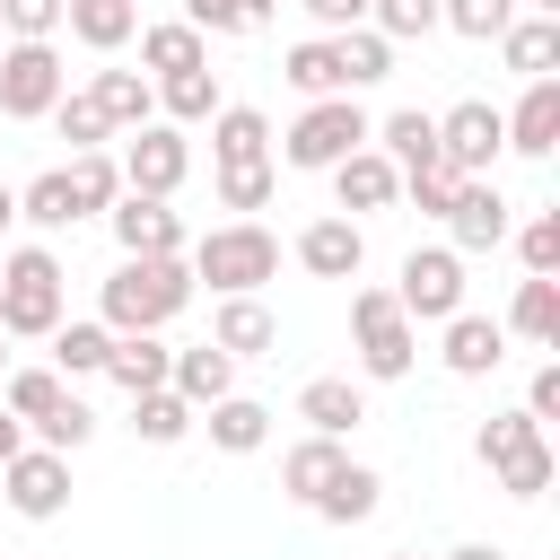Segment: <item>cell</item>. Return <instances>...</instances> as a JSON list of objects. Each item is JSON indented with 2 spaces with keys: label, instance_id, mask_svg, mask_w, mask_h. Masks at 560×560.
<instances>
[{
  "label": "cell",
  "instance_id": "6da1fadb",
  "mask_svg": "<svg viewBox=\"0 0 560 560\" xmlns=\"http://www.w3.org/2000/svg\"><path fill=\"white\" fill-rule=\"evenodd\" d=\"M184 298H192V262L184 254H122L114 262V280H105V332H166L175 315H184Z\"/></svg>",
  "mask_w": 560,
  "mask_h": 560
},
{
  "label": "cell",
  "instance_id": "7a4b0ae2",
  "mask_svg": "<svg viewBox=\"0 0 560 560\" xmlns=\"http://www.w3.org/2000/svg\"><path fill=\"white\" fill-rule=\"evenodd\" d=\"M184 262H192V280H210L219 298H254V289L280 271V236L254 228V219H228V228H210Z\"/></svg>",
  "mask_w": 560,
  "mask_h": 560
},
{
  "label": "cell",
  "instance_id": "3957f363",
  "mask_svg": "<svg viewBox=\"0 0 560 560\" xmlns=\"http://www.w3.org/2000/svg\"><path fill=\"white\" fill-rule=\"evenodd\" d=\"M52 324H61V262H52V245H18L0 262V332L44 341Z\"/></svg>",
  "mask_w": 560,
  "mask_h": 560
},
{
  "label": "cell",
  "instance_id": "277c9868",
  "mask_svg": "<svg viewBox=\"0 0 560 560\" xmlns=\"http://www.w3.org/2000/svg\"><path fill=\"white\" fill-rule=\"evenodd\" d=\"M368 114H359V96H306V114L280 131V158L289 166H306V175H324V166H341L350 149H368Z\"/></svg>",
  "mask_w": 560,
  "mask_h": 560
},
{
  "label": "cell",
  "instance_id": "5b68a950",
  "mask_svg": "<svg viewBox=\"0 0 560 560\" xmlns=\"http://www.w3.org/2000/svg\"><path fill=\"white\" fill-rule=\"evenodd\" d=\"M350 332H359V376H376V385L411 376L420 332H411V315L394 306V289H350Z\"/></svg>",
  "mask_w": 560,
  "mask_h": 560
},
{
  "label": "cell",
  "instance_id": "8992f818",
  "mask_svg": "<svg viewBox=\"0 0 560 560\" xmlns=\"http://www.w3.org/2000/svg\"><path fill=\"white\" fill-rule=\"evenodd\" d=\"M122 192H158V201H175L184 192V175H192V140H184V122H140V131H122Z\"/></svg>",
  "mask_w": 560,
  "mask_h": 560
},
{
  "label": "cell",
  "instance_id": "52a82bcc",
  "mask_svg": "<svg viewBox=\"0 0 560 560\" xmlns=\"http://www.w3.org/2000/svg\"><path fill=\"white\" fill-rule=\"evenodd\" d=\"M61 88H70V70L52 44H18V35L0 44V114L9 122H44L61 105Z\"/></svg>",
  "mask_w": 560,
  "mask_h": 560
},
{
  "label": "cell",
  "instance_id": "ba28073f",
  "mask_svg": "<svg viewBox=\"0 0 560 560\" xmlns=\"http://www.w3.org/2000/svg\"><path fill=\"white\" fill-rule=\"evenodd\" d=\"M394 306L411 324H446L464 306V254L455 245H411L402 254V280H394Z\"/></svg>",
  "mask_w": 560,
  "mask_h": 560
},
{
  "label": "cell",
  "instance_id": "9c48e42d",
  "mask_svg": "<svg viewBox=\"0 0 560 560\" xmlns=\"http://www.w3.org/2000/svg\"><path fill=\"white\" fill-rule=\"evenodd\" d=\"M0 490H9V508H18L26 525H52V516L70 508V455H61V446H18V455L0 464Z\"/></svg>",
  "mask_w": 560,
  "mask_h": 560
},
{
  "label": "cell",
  "instance_id": "30bf717a",
  "mask_svg": "<svg viewBox=\"0 0 560 560\" xmlns=\"http://www.w3.org/2000/svg\"><path fill=\"white\" fill-rule=\"evenodd\" d=\"M508 149V122H499V105H481V96H464V105H446L438 114V158L455 166V175H490V158Z\"/></svg>",
  "mask_w": 560,
  "mask_h": 560
},
{
  "label": "cell",
  "instance_id": "8fae6325",
  "mask_svg": "<svg viewBox=\"0 0 560 560\" xmlns=\"http://www.w3.org/2000/svg\"><path fill=\"white\" fill-rule=\"evenodd\" d=\"M332 175V192H341V219H368V210H394L402 201V166L368 140V149H350L341 166H324Z\"/></svg>",
  "mask_w": 560,
  "mask_h": 560
},
{
  "label": "cell",
  "instance_id": "7c38bea8",
  "mask_svg": "<svg viewBox=\"0 0 560 560\" xmlns=\"http://www.w3.org/2000/svg\"><path fill=\"white\" fill-rule=\"evenodd\" d=\"M446 236H455V254H490V245H508V192H499L490 175H464L455 201H446Z\"/></svg>",
  "mask_w": 560,
  "mask_h": 560
},
{
  "label": "cell",
  "instance_id": "4fadbf2b",
  "mask_svg": "<svg viewBox=\"0 0 560 560\" xmlns=\"http://www.w3.org/2000/svg\"><path fill=\"white\" fill-rule=\"evenodd\" d=\"M105 228H114V245H122V254H184V219H175L158 192H114Z\"/></svg>",
  "mask_w": 560,
  "mask_h": 560
},
{
  "label": "cell",
  "instance_id": "5bb4252c",
  "mask_svg": "<svg viewBox=\"0 0 560 560\" xmlns=\"http://www.w3.org/2000/svg\"><path fill=\"white\" fill-rule=\"evenodd\" d=\"M298 262L315 271V280H359V262H368V236H359V219H306L298 228Z\"/></svg>",
  "mask_w": 560,
  "mask_h": 560
},
{
  "label": "cell",
  "instance_id": "9a60e30c",
  "mask_svg": "<svg viewBox=\"0 0 560 560\" xmlns=\"http://www.w3.org/2000/svg\"><path fill=\"white\" fill-rule=\"evenodd\" d=\"M438 359H446V376H490V368L508 359V324H490V315L455 306V315H446V341H438Z\"/></svg>",
  "mask_w": 560,
  "mask_h": 560
},
{
  "label": "cell",
  "instance_id": "2e32d148",
  "mask_svg": "<svg viewBox=\"0 0 560 560\" xmlns=\"http://www.w3.org/2000/svg\"><path fill=\"white\" fill-rule=\"evenodd\" d=\"M499 122H508V149L516 158H551L560 149V79H525L516 114H499Z\"/></svg>",
  "mask_w": 560,
  "mask_h": 560
},
{
  "label": "cell",
  "instance_id": "e0dca14e",
  "mask_svg": "<svg viewBox=\"0 0 560 560\" xmlns=\"http://www.w3.org/2000/svg\"><path fill=\"white\" fill-rule=\"evenodd\" d=\"M298 420H306L315 438H350V429L368 420V394H359L350 376H306V385H298Z\"/></svg>",
  "mask_w": 560,
  "mask_h": 560
},
{
  "label": "cell",
  "instance_id": "ac0fdd59",
  "mask_svg": "<svg viewBox=\"0 0 560 560\" xmlns=\"http://www.w3.org/2000/svg\"><path fill=\"white\" fill-rule=\"evenodd\" d=\"M210 341H219L228 359H271L280 324H271V306H262V298H219V315H210Z\"/></svg>",
  "mask_w": 560,
  "mask_h": 560
},
{
  "label": "cell",
  "instance_id": "d6986e66",
  "mask_svg": "<svg viewBox=\"0 0 560 560\" xmlns=\"http://www.w3.org/2000/svg\"><path fill=\"white\" fill-rule=\"evenodd\" d=\"M192 420L210 429V446H219V455H254V446L271 438V411H262L254 394H219V402H201Z\"/></svg>",
  "mask_w": 560,
  "mask_h": 560
},
{
  "label": "cell",
  "instance_id": "ffe728a7",
  "mask_svg": "<svg viewBox=\"0 0 560 560\" xmlns=\"http://www.w3.org/2000/svg\"><path fill=\"white\" fill-rule=\"evenodd\" d=\"M61 26L88 44V52H122L140 35V0H61Z\"/></svg>",
  "mask_w": 560,
  "mask_h": 560
},
{
  "label": "cell",
  "instance_id": "44dd1931",
  "mask_svg": "<svg viewBox=\"0 0 560 560\" xmlns=\"http://www.w3.org/2000/svg\"><path fill=\"white\" fill-rule=\"evenodd\" d=\"M499 61L516 79H551L560 70V18H508L499 26Z\"/></svg>",
  "mask_w": 560,
  "mask_h": 560
},
{
  "label": "cell",
  "instance_id": "7402d4cb",
  "mask_svg": "<svg viewBox=\"0 0 560 560\" xmlns=\"http://www.w3.org/2000/svg\"><path fill=\"white\" fill-rule=\"evenodd\" d=\"M210 158L219 166H271V122L254 105H219L210 114Z\"/></svg>",
  "mask_w": 560,
  "mask_h": 560
},
{
  "label": "cell",
  "instance_id": "603a6c76",
  "mask_svg": "<svg viewBox=\"0 0 560 560\" xmlns=\"http://www.w3.org/2000/svg\"><path fill=\"white\" fill-rule=\"evenodd\" d=\"M166 385L201 411V402H219V394H236V359L219 350V341H201V350H175L166 359Z\"/></svg>",
  "mask_w": 560,
  "mask_h": 560
},
{
  "label": "cell",
  "instance_id": "cb8c5ba5",
  "mask_svg": "<svg viewBox=\"0 0 560 560\" xmlns=\"http://www.w3.org/2000/svg\"><path fill=\"white\" fill-rule=\"evenodd\" d=\"M201 61H210V35H201V26H184V18H158V26H140V70L175 79V70H201Z\"/></svg>",
  "mask_w": 560,
  "mask_h": 560
},
{
  "label": "cell",
  "instance_id": "d4e9b609",
  "mask_svg": "<svg viewBox=\"0 0 560 560\" xmlns=\"http://www.w3.org/2000/svg\"><path fill=\"white\" fill-rule=\"evenodd\" d=\"M88 96L105 105V122H114V131L158 122V88H149V70H96V79H88Z\"/></svg>",
  "mask_w": 560,
  "mask_h": 560
},
{
  "label": "cell",
  "instance_id": "484cf974",
  "mask_svg": "<svg viewBox=\"0 0 560 560\" xmlns=\"http://www.w3.org/2000/svg\"><path fill=\"white\" fill-rule=\"evenodd\" d=\"M61 402H70V376H61V368H18V376L0 385V411H9L18 429H44Z\"/></svg>",
  "mask_w": 560,
  "mask_h": 560
},
{
  "label": "cell",
  "instance_id": "4316f807",
  "mask_svg": "<svg viewBox=\"0 0 560 560\" xmlns=\"http://www.w3.org/2000/svg\"><path fill=\"white\" fill-rule=\"evenodd\" d=\"M341 464H350V455H341V438H315V429H306V438L280 455V490H289L298 508H315V490H324Z\"/></svg>",
  "mask_w": 560,
  "mask_h": 560
},
{
  "label": "cell",
  "instance_id": "83f0119b",
  "mask_svg": "<svg viewBox=\"0 0 560 560\" xmlns=\"http://www.w3.org/2000/svg\"><path fill=\"white\" fill-rule=\"evenodd\" d=\"M508 332H525V341H560V271H525L516 280V306H508Z\"/></svg>",
  "mask_w": 560,
  "mask_h": 560
},
{
  "label": "cell",
  "instance_id": "f1b7e54d",
  "mask_svg": "<svg viewBox=\"0 0 560 560\" xmlns=\"http://www.w3.org/2000/svg\"><path fill=\"white\" fill-rule=\"evenodd\" d=\"M166 341L158 332H114V350H105V376L122 385V394H149V385H166Z\"/></svg>",
  "mask_w": 560,
  "mask_h": 560
},
{
  "label": "cell",
  "instance_id": "f546056e",
  "mask_svg": "<svg viewBox=\"0 0 560 560\" xmlns=\"http://www.w3.org/2000/svg\"><path fill=\"white\" fill-rule=\"evenodd\" d=\"M376 499H385V481H376L368 464H341V472L315 490V516H324V525H368V516H376Z\"/></svg>",
  "mask_w": 560,
  "mask_h": 560
},
{
  "label": "cell",
  "instance_id": "4dcf8cb0",
  "mask_svg": "<svg viewBox=\"0 0 560 560\" xmlns=\"http://www.w3.org/2000/svg\"><path fill=\"white\" fill-rule=\"evenodd\" d=\"M18 219H26V228H44V236H61V228H79L88 210H79L70 175H61V166H44V175H35L26 192H18Z\"/></svg>",
  "mask_w": 560,
  "mask_h": 560
},
{
  "label": "cell",
  "instance_id": "1f68e13d",
  "mask_svg": "<svg viewBox=\"0 0 560 560\" xmlns=\"http://www.w3.org/2000/svg\"><path fill=\"white\" fill-rule=\"evenodd\" d=\"M332 61H341V88H376V79H394V44H385L376 26H341V35H332Z\"/></svg>",
  "mask_w": 560,
  "mask_h": 560
},
{
  "label": "cell",
  "instance_id": "d6a6232c",
  "mask_svg": "<svg viewBox=\"0 0 560 560\" xmlns=\"http://www.w3.org/2000/svg\"><path fill=\"white\" fill-rule=\"evenodd\" d=\"M280 79H289L298 96H350V88H341V61H332V35L289 44V52H280Z\"/></svg>",
  "mask_w": 560,
  "mask_h": 560
},
{
  "label": "cell",
  "instance_id": "836d02e7",
  "mask_svg": "<svg viewBox=\"0 0 560 560\" xmlns=\"http://www.w3.org/2000/svg\"><path fill=\"white\" fill-rule=\"evenodd\" d=\"M368 140H376V149H385L394 166H429V158H438V114L402 105V114H385V122H376Z\"/></svg>",
  "mask_w": 560,
  "mask_h": 560
},
{
  "label": "cell",
  "instance_id": "e575fe53",
  "mask_svg": "<svg viewBox=\"0 0 560 560\" xmlns=\"http://www.w3.org/2000/svg\"><path fill=\"white\" fill-rule=\"evenodd\" d=\"M131 429H140L149 446H184V438H192V402H184L175 385H149V394H131Z\"/></svg>",
  "mask_w": 560,
  "mask_h": 560
},
{
  "label": "cell",
  "instance_id": "d590c367",
  "mask_svg": "<svg viewBox=\"0 0 560 560\" xmlns=\"http://www.w3.org/2000/svg\"><path fill=\"white\" fill-rule=\"evenodd\" d=\"M44 341H52V368L61 376H105V350H114L105 324H52Z\"/></svg>",
  "mask_w": 560,
  "mask_h": 560
},
{
  "label": "cell",
  "instance_id": "8d00e7d4",
  "mask_svg": "<svg viewBox=\"0 0 560 560\" xmlns=\"http://www.w3.org/2000/svg\"><path fill=\"white\" fill-rule=\"evenodd\" d=\"M158 105H166L175 122H210V114H219V70L201 61V70H175V79H158Z\"/></svg>",
  "mask_w": 560,
  "mask_h": 560
},
{
  "label": "cell",
  "instance_id": "74e56055",
  "mask_svg": "<svg viewBox=\"0 0 560 560\" xmlns=\"http://www.w3.org/2000/svg\"><path fill=\"white\" fill-rule=\"evenodd\" d=\"M61 175H70V192H79V210H88V219H96V210H114V192H122V166H114L105 149H70V166H61Z\"/></svg>",
  "mask_w": 560,
  "mask_h": 560
},
{
  "label": "cell",
  "instance_id": "f35d334b",
  "mask_svg": "<svg viewBox=\"0 0 560 560\" xmlns=\"http://www.w3.org/2000/svg\"><path fill=\"white\" fill-rule=\"evenodd\" d=\"M52 131H61L70 149H105V140H114V122H105V105H96L88 88H61V105H52Z\"/></svg>",
  "mask_w": 560,
  "mask_h": 560
},
{
  "label": "cell",
  "instance_id": "ab89813d",
  "mask_svg": "<svg viewBox=\"0 0 560 560\" xmlns=\"http://www.w3.org/2000/svg\"><path fill=\"white\" fill-rule=\"evenodd\" d=\"M534 438H542V420H534V411H490V420L472 429V455L499 472V464H508L516 446H534Z\"/></svg>",
  "mask_w": 560,
  "mask_h": 560
},
{
  "label": "cell",
  "instance_id": "60d3db41",
  "mask_svg": "<svg viewBox=\"0 0 560 560\" xmlns=\"http://www.w3.org/2000/svg\"><path fill=\"white\" fill-rule=\"evenodd\" d=\"M516 18V0H438V26L472 35V44H499V26Z\"/></svg>",
  "mask_w": 560,
  "mask_h": 560
},
{
  "label": "cell",
  "instance_id": "b9f144b4",
  "mask_svg": "<svg viewBox=\"0 0 560 560\" xmlns=\"http://www.w3.org/2000/svg\"><path fill=\"white\" fill-rule=\"evenodd\" d=\"M455 184H464V175H455L446 158H429V166H402V192H411V210H420V219H446Z\"/></svg>",
  "mask_w": 560,
  "mask_h": 560
},
{
  "label": "cell",
  "instance_id": "7bdbcfd3",
  "mask_svg": "<svg viewBox=\"0 0 560 560\" xmlns=\"http://www.w3.org/2000/svg\"><path fill=\"white\" fill-rule=\"evenodd\" d=\"M368 26H376L385 44H411V35L438 26V0H368Z\"/></svg>",
  "mask_w": 560,
  "mask_h": 560
},
{
  "label": "cell",
  "instance_id": "ee69618b",
  "mask_svg": "<svg viewBox=\"0 0 560 560\" xmlns=\"http://www.w3.org/2000/svg\"><path fill=\"white\" fill-rule=\"evenodd\" d=\"M499 490H508V499H542V490H551V446H542V438L516 446V455L499 464Z\"/></svg>",
  "mask_w": 560,
  "mask_h": 560
},
{
  "label": "cell",
  "instance_id": "f6af8a7d",
  "mask_svg": "<svg viewBox=\"0 0 560 560\" xmlns=\"http://www.w3.org/2000/svg\"><path fill=\"white\" fill-rule=\"evenodd\" d=\"M0 35H18V44H52V35H61V0H0Z\"/></svg>",
  "mask_w": 560,
  "mask_h": 560
},
{
  "label": "cell",
  "instance_id": "bcb514c9",
  "mask_svg": "<svg viewBox=\"0 0 560 560\" xmlns=\"http://www.w3.org/2000/svg\"><path fill=\"white\" fill-rule=\"evenodd\" d=\"M271 166H219V210H262L271 201Z\"/></svg>",
  "mask_w": 560,
  "mask_h": 560
},
{
  "label": "cell",
  "instance_id": "7dc6e473",
  "mask_svg": "<svg viewBox=\"0 0 560 560\" xmlns=\"http://www.w3.org/2000/svg\"><path fill=\"white\" fill-rule=\"evenodd\" d=\"M516 254H525V271H560V210H534L516 228Z\"/></svg>",
  "mask_w": 560,
  "mask_h": 560
},
{
  "label": "cell",
  "instance_id": "c3c4849f",
  "mask_svg": "<svg viewBox=\"0 0 560 560\" xmlns=\"http://www.w3.org/2000/svg\"><path fill=\"white\" fill-rule=\"evenodd\" d=\"M88 429H96V411H88V402H79V394H70V402H61V411H52V420H44V429H35V438H44V446H61V455H70V446H88Z\"/></svg>",
  "mask_w": 560,
  "mask_h": 560
},
{
  "label": "cell",
  "instance_id": "681fc988",
  "mask_svg": "<svg viewBox=\"0 0 560 560\" xmlns=\"http://www.w3.org/2000/svg\"><path fill=\"white\" fill-rule=\"evenodd\" d=\"M184 26H201V35H245V9H236V0H184Z\"/></svg>",
  "mask_w": 560,
  "mask_h": 560
},
{
  "label": "cell",
  "instance_id": "f907efd6",
  "mask_svg": "<svg viewBox=\"0 0 560 560\" xmlns=\"http://www.w3.org/2000/svg\"><path fill=\"white\" fill-rule=\"evenodd\" d=\"M525 411H534V420H560V359H542V368H534V385H525Z\"/></svg>",
  "mask_w": 560,
  "mask_h": 560
},
{
  "label": "cell",
  "instance_id": "816d5d0a",
  "mask_svg": "<svg viewBox=\"0 0 560 560\" xmlns=\"http://www.w3.org/2000/svg\"><path fill=\"white\" fill-rule=\"evenodd\" d=\"M298 9H306L324 35H341V26H368V0H298Z\"/></svg>",
  "mask_w": 560,
  "mask_h": 560
},
{
  "label": "cell",
  "instance_id": "f5cc1de1",
  "mask_svg": "<svg viewBox=\"0 0 560 560\" xmlns=\"http://www.w3.org/2000/svg\"><path fill=\"white\" fill-rule=\"evenodd\" d=\"M236 9H245V35H254V26H271V18H280V0H236Z\"/></svg>",
  "mask_w": 560,
  "mask_h": 560
},
{
  "label": "cell",
  "instance_id": "db71d44e",
  "mask_svg": "<svg viewBox=\"0 0 560 560\" xmlns=\"http://www.w3.org/2000/svg\"><path fill=\"white\" fill-rule=\"evenodd\" d=\"M446 560H508V551H499V542H455Z\"/></svg>",
  "mask_w": 560,
  "mask_h": 560
},
{
  "label": "cell",
  "instance_id": "11a10c76",
  "mask_svg": "<svg viewBox=\"0 0 560 560\" xmlns=\"http://www.w3.org/2000/svg\"><path fill=\"white\" fill-rule=\"evenodd\" d=\"M18 446H26V438H18V420H9V411H0V464H9V455H18Z\"/></svg>",
  "mask_w": 560,
  "mask_h": 560
},
{
  "label": "cell",
  "instance_id": "9f6ffc18",
  "mask_svg": "<svg viewBox=\"0 0 560 560\" xmlns=\"http://www.w3.org/2000/svg\"><path fill=\"white\" fill-rule=\"evenodd\" d=\"M9 219H18V184H0V228H9Z\"/></svg>",
  "mask_w": 560,
  "mask_h": 560
},
{
  "label": "cell",
  "instance_id": "6f0895ef",
  "mask_svg": "<svg viewBox=\"0 0 560 560\" xmlns=\"http://www.w3.org/2000/svg\"><path fill=\"white\" fill-rule=\"evenodd\" d=\"M534 18H560V0H534Z\"/></svg>",
  "mask_w": 560,
  "mask_h": 560
},
{
  "label": "cell",
  "instance_id": "680465c9",
  "mask_svg": "<svg viewBox=\"0 0 560 560\" xmlns=\"http://www.w3.org/2000/svg\"><path fill=\"white\" fill-rule=\"evenodd\" d=\"M0 376H9V332H0Z\"/></svg>",
  "mask_w": 560,
  "mask_h": 560
},
{
  "label": "cell",
  "instance_id": "91938a15",
  "mask_svg": "<svg viewBox=\"0 0 560 560\" xmlns=\"http://www.w3.org/2000/svg\"><path fill=\"white\" fill-rule=\"evenodd\" d=\"M385 560H420V551H385Z\"/></svg>",
  "mask_w": 560,
  "mask_h": 560
}]
</instances>
